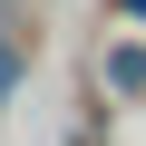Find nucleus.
<instances>
[{"mask_svg": "<svg viewBox=\"0 0 146 146\" xmlns=\"http://www.w3.org/2000/svg\"><path fill=\"white\" fill-rule=\"evenodd\" d=\"M117 29H146V0H117Z\"/></svg>", "mask_w": 146, "mask_h": 146, "instance_id": "7ed1b4c3", "label": "nucleus"}, {"mask_svg": "<svg viewBox=\"0 0 146 146\" xmlns=\"http://www.w3.org/2000/svg\"><path fill=\"white\" fill-rule=\"evenodd\" d=\"M98 88H107L117 107H146V29H117V39L98 49Z\"/></svg>", "mask_w": 146, "mask_h": 146, "instance_id": "f257e3e1", "label": "nucleus"}, {"mask_svg": "<svg viewBox=\"0 0 146 146\" xmlns=\"http://www.w3.org/2000/svg\"><path fill=\"white\" fill-rule=\"evenodd\" d=\"M10 88H20V49L0 39V98H10Z\"/></svg>", "mask_w": 146, "mask_h": 146, "instance_id": "f03ea898", "label": "nucleus"}]
</instances>
